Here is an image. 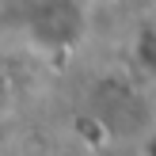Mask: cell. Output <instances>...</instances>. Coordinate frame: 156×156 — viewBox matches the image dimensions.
<instances>
[{
    "instance_id": "obj_1",
    "label": "cell",
    "mask_w": 156,
    "mask_h": 156,
    "mask_svg": "<svg viewBox=\"0 0 156 156\" xmlns=\"http://www.w3.org/2000/svg\"><path fill=\"white\" fill-rule=\"evenodd\" d=\"M80 4L76 0H38L30 8V27L46 46H69L80 34Z\"/></svg>"
},
{
    "instance_id": "obj_2",
    "label": "cell",
    "mask_w": 156,
    "mask_h": 156,
    "mask_svg": "<svg viewBox=\"0 0 156 156\" xmlns=\"http://www.w3.org/2000/svg\"><path fill=\"white\" fill-rule=\"evenodd\" d=\"M12 111V88H8V80H4V73H0V118Z\"/></svg>"
}]
</instances>
